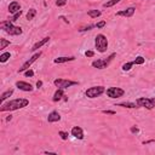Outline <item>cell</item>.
<instances>
[{"label": "cell", "instance_id": "obj_1", "mask_svg": "<svg viewBox=\"0 0 155 155\" xmlns=\"http://www.w3.org/2000/svg\"><path fill=\"white\" fill-rule=\"evenodd\" d=\"M29 104V101L25 98H17V99H12L7 103H4L0 108V111H13V110H18L22 108H25Z\"/></svg>", "mask_w": 155, "mask_h": 155}, {"label": "cell", "instance_id": "obj_2", "mask_svg": "<svg viewBox=\"0 0 155 155\" xmlns=\"http://www.w3.org/2000/svg\"><path fill=\"white\" fill-rule=\"evenodd\" d=\"M1 29H2L5 33L10 34V35H19V34H22V31H23L21 27L15 25L11 21H4V22H1Z\"/></svg>", "mask_w": 155, "mask_h": 155}, {"label": "cell", "instance_id": "obj_3", "mask_svg": "<svg viewBox=\"0 0 155 155\" xmlns=\"http://www.w3.org/2000/svg\"><path fill=\"white\" fill-rule=\"evenodd\" d=\"M108 39L104 34H97L96 35V39H94V45H96V48L98 52L103 53L108 50Z\"/></svg>", "mask_w": 155, "mask_h": 155}, {"label": "cell", "instance_id": "obj_4", "mask_svg": "<svg viewBox=\"0 0 155 155\" xmlns=\"http://www.w3.org/2000/svg\"><path fill=\"white\" fill-rule=\"evenodd\" d=\"M115 56H116V53L115 52H113V53H110L107 58H104V59H96V61H93L92 62V67L93 68H97V69H104V68H107L110 63H111V61L115 58Z\"/></svg>", "mask_w": 155, "mask_h": 155}, {"label": "cell", "instance_id": "obj_5", "mask_svg": "<svg viewBox=\"0 0 155 155\" xmlns=\"http://www.w3.org/2000/svg\"><path fill=\"white\" fill-rule=\"evenodd\" d=\"M104 92H105L104 86H92V87H88L85 91V96L87 98H97L101 94H103Z\"/></svg>", "mask_w": 155, "mask_h": 155}, {"label": "cell", "instance_id": "obj_6", "mask_svg": "<svg viewBox=\"0 0 155 155\" xmlns=\"http://www.w3.org/2000/svg\"><path fill=\"white\" fill-rule=\"evenodd\" d=\"M137 105L138 107H144L149 110H151L154 107H155V97H151V98H145V97H140L136 101Z\"/></svg>", "mask_w": 155, "mask_h": 155}, {"label": "cell", "instance_id": "obj_7", "mask_svg": "<svg viewBox=\"0 0 155 155\" xmlns=\"http://www.w3.org/2000/svg\"><path fill=\"white\" fill-rule=\"evenodd\" d=\"M54 86L58 87V88H68L70 86H74V85H78V81H73V80H68V79H56L53 81Z\"/></svg>", "mask_w": 155, "mask_h": 155}, {"label": "cell", "instance_id": "obj_8", "mask_svg": "<svg viewBox=\"0 0 155 155\" xmlns=\"http://www.w3.org/2000/svg\"><path fill=\"white\" fill-rule=\"evenodd\" d=\"M40 56H41V52H40V51H39L38 53L33 54V56H31V57H30V58H29L27 62H24V63L22 64V67L18 69V73H23V71L28 70V69L30 68V65H31V64H33V63H34V62H35V61H36V59H38Z\"/></svg>", "mask_w": 155, "mask_h": 155}, {"label": "cell", "instance_id": "obj_9", "mask_svg": "<svg viewBox=\"0 0 155 155\" xmlns=\"http://www.w3.org/2000/svg\"><path fill=\"white\" fill-rule=\"evenodd\" d=\"M125 94V91L120 87H109L107 88V96L109 98H120Z\"/></svg>", "mask_w": 155, "mask_h": 155}, {"label": "cell", "instance_id": "obj_10", "mask_svg": "<svg viewBox=\"0 0 155 155\" xmlns=\"http://www.w3.org/2000/svg\"><path fill=\"white\" fill-rule=\"evenodd\" d=\"M134 11H136V8L133 6H131V7H127L125 10H121V11L116 12V16H119V17H132L134 15Z\"/></svg>", "mask_w": 155, "mask_h": 155}, {"label": "cell", "instance_id": "obj_11", "mask_svg": "<svg viewBox=\"0 0 155 155\" xmlns=\"http://www.w3.org/2000/svg\"><path fill=\"white\" fill-rule=\"evenodd\" d=\"M16 87L19 88L21 91H24V92H30L34 88L29 82H25V81H17L16 82Z\"/></svg>", "mask_w": 155, "mask_h": 155}, {"label": "cell", "instance_id": "obj_12", "mask_svg": "<svg viewBox=\"0 0 155 155\" xmlns=\"http://www.w3.org/2000/svg\"><path fill=\"white\" fill-rule=\"evenodd\" d=\"M71 136H74L75 138H78V139H84V131H82V128L81 127H79V126H74L73 128H71Z\"/></svg>", "mask_w": 155, "mask_h": 155}, {"label": "cell", "instance_id": "obj_13", "mask_svg": "<svg viewBox=\"0 0 155 155\" xmlns=\"http://www.w3.org/2000/svg\"><path fill=\"white\" fill-rule=\"evenodd\" d=\"M19 11H21V5H19L18 1H12V2H10V5H8V12H10V13L15 15V13H17V12H19Z\"/></svg>", "mask_w": 155, "mask_h": 155}, {"label": "cell", "instance_id": "obj_14", "mask_svg": "<svg viewBox=\"0 0 155 155\" xmlns=\"http://www.w3.org/2000/svg\"><path fill=\"white\" fill-rule=\"evenodd\" d=\"M50 41V36H46V38H44V39H41V40H39L38 42H35L34 45H33V47L30 48L31 51H36V50H39L40 47H42L45 44H47Z\"/></svg>", "mask_w": 155, "mask_h": 155}, {"label": "cell", "instance_id": "obj_15", "mask_svg": "<svg viewBox=\"0 0 155 155\" xmlns=\"http://www.w3.org/2000/svg\"><path fill=\"white\" fill-rule=\"evenodd\" d=\"M59 120H61V115H59V113L56 111V110L51 111V113L48 114V116H47V121H48V122H57V121H59Z\"/></svg>", "mask_w": 155, "mask_h": 155}, {"label": "cell", "instance_id": "obj_16", "mask_svg": "<svg viewBox=\"0 0 155 155\" xmlns=\"http://www.w3.org/2000/svg\"><path fill=\"white\" fill-rule=\"evenodd\" d=\"M62 97H64V91H63V88H58V90L54 92L52 101H53V102H58V101L62 99Z\"/></svg>", "mask_w": 155, "mask_h": 155}, {"label": "cell", "instance_id": "obj_17", "mask_svg": "<svg viewBox=\"0 0 155 155\" xmlns=\"http://www.w3.org/2000/svg\"><path fill=\"white\" fill-rule=\"evenodd\" d=\"M71 61H75V57L74 56H70V57H58L53 62L59 64V63H65V62H71Z\"/></svg>", "mask_w": 155, "mask_h": 155}, {"label": "cell", "instance_id": "obj_18", "mask_svg": "<svg viewBox=\"0 0 155 155\" xmlns=\"http://www.w3.org/2000/svg\"><path fill=\"white\" fill-rule=\"evenodd\" d=\"M117 107H122V108H138L137 103H133V102H122V103H119Z\"/></svg>", "mask_w": 155, "mask_h": 155}, {"label": "cell", "instance_id": "obj_19", "mask_svg": "<svg viewBox=\"0 0 155 155\" xmlns=\"http://www.w3.org/2000/svg\"><path fill=\"white\" fill-rule=\"evenodd\" d=\"M87 15H88L91 18H97V17H99V16L102 15V12H101L99 10H88V11H87Z\"/></svg>", "mask_w": 155, "mask_h": 155}, {"label": "cell", "instance_id": "obj_20", "mask_svg": "<svg viewBox=\"0 0 155 155\" xmlns=\"http://www.w3.org/2000/svg\"><path fill=\"white\" fill-rule=\"evenodd\" d=\"M35 16H36V10H35V8H30V10L27 12V15H25V17H27L28 21H31Z\"/></svg>", "mask_w": 155, "mask_h": 155}, {"label": "cell", "instance_id": "obj_21", "mask_svg": "<svg viewBox=\"0 0 155 155\" xmlns=\"http://www.w3.org/2000/svg\"><path fill=\"white\" fill-rule=\"evenodd\" d=\"M11 57V54H10V52H4V53H1L0 54V62L1 63H5V62H7L8 61V58Z\"/></svg>", "mask_w": 155, "mask_h": 155}, {"label": "cell", "instance_id": "obj_22", "mask_svg": "<svg viewBox=\"0 0 155 155\" xmlns=\"http://www.w3.org/2000/svg\"><path fill=\"white\" fill-rule=\"evenodd\" d=\"M7 46H10V41L6 39H0V50L6 48Z\"/></svg>", "mask_w": 155, "mask_h": 155}, {"label": "cell", "instance_id": "obj_23", "mask_svg": "<svg viewBox=\"0 0 155 155\" xmlns=\"http://www.w3.org/2000/svg\"><path fill=\"white\" fill-rule=\"evenodd\" d=\"M12 93H13V90H7V91H5V92L1 94V101L4 102V101H5V99H7Z\"/></svg>", "mask_w": 155, "mask_h": 155}, {"label": "cell", "instance_id": "obj_24", "mask_svg": "<svg viewBox=\"0 0 155 155\" xmlns=\"http://www.w3.org/2000/svg\"><path fill=\"white\" fill-rule=\"evenodd\" d=\"M117 2H120V0H109V1H107V2L103 4V7H111V6L116 5Z\"/></svg>", "mask_w": 155, "mask_h": 155}, {"label": "cell", "instance_id": "obj_25", "mask_svg": "<svg viewBox=\"0 0 155 155\" xmlns=\"http://www.w3.org/2000/svg\"><path fill=\"white\" fill-rule=\"evenodd\" d=\"M132 62H133V64H143V63L145 62V58L142 57V56H138V57H136V59H133Z\"/></svg>", "mask_w": 155, "mask_h": 155}, {"label": "cell", "instance_id": "obj_26", "mask_svg": "<svg viewBox=\"0 0 155 155\" xmlns=\"http://www.w3.org/2000/svg\"><path fill=\"white\" fill-rule=\"evenodd\" d=\"M133 65H134L133 62H127V63H125V64L122 65V70H124V71H128V70H131V68H132Z\"/></svg>", "mask_w": 155, "mask_h": 155}, {"label": "cell", "instance_id": "obj_27", "mask_svg": "<svg viewBox=\"0 0 155 155\" xmlns=\"http://www.w3.org/2000/svg\"><path fill=\"white\" fill-rule=\"evenodd\" d=\"M93 28H96V24H88V25L81 27V28L79 29V31H87V30H91V29H93Z\"/></svg>", "mask_w": 155, "mask_h": 155}, {"label": "cell", "instance_id": "obj_28", "mask_svg": "<svg viewBox=\"0 0 155 155\" xmlns=\"http://www.w3.org/2000/svg\"><path fill=\"white\" fill-rule=\"evenodd\" d=\"M58 134L61 136V138H62L63 140L68 139V132H65V131H59V132H58Z\"/></svg>", "mask_w": 155, "mask_h": 155}, {"label": "cell", "instance_id": "obj_29", "mask_svg": "<svg viewBox=\"0 0 155 155\" xmlns=\"http://www.w3.org/2000/svg\"><path fill=\"white\" fill-rule=\"evenodd\" d=\"M21 15H22V11H19V12L15 13V15H13V17H12L10 21H11V22H15V21H17V19L19 18V16H21Z\"/></svg>", "mask_w": 155, "mask_h": 155}, {"label": "cell", "instance_id": "obj_30", "mask_svg": "<svg viewBox=\"0 0 155 155\" xmlns=\"http://www.w3.org/2000/svg\"><path fill=\"white\" fill-rule=\"evenodd\" d=\"M67 4V0H57L56 1V5L59 7V6H64Z\"/></svg>", "mask_w": 155, "mask_h": 155}, {"label": "cell", "instance_id": "obj_31", "mask_svg": "<svg viewBox=\"0 0 155 155\" xmlns=\"http://www.w3.org/2000/svg\"><path fill=\"white\" fill-rule=\"evenodd\" d=\"M24 75H25V76H33V75H34V71H33L31 69H28V70L24 71Z\"/></svg>", "mask_w": 155, "mask_h": 155}, {"label": "cell", "instance_id": "obj_32", "mask_svg": "<svg viewBox=\"0 0 155 155\" xmlns=\"http://www.w3.org/2000/svg\"><path fill=\"white\" fill-rule=\"evenodd\" d=\"M104 25H105V21H101V22H98L96 24V28H103Z\"/></svg>", "mask_w": 155, "mask_h": 155}, {"label": "cell", "instance_id": "obj_33", "mask_svg": "<svg viewBox=\"0 0 155 155\" xmlns=\"http://www.w3.org/2000/svg\"><path fill=\"white\" fill-rule=\"evenodd\" d=\"M85 56H86V57H93V56H94V52H93V51H86V52H85Z\"/></svg>", "mask_w": 155, "mask_h": 155}, {"label": "cell", "instance_id": "obj_34", "mask_svg": "<svg viewBox=\"0 0 155 155\" xmlns=\"http://www.w3.org/2000/svg\"><path fill=\"white\" fill-rule=\"evenodd\" d=\"M104 114H110V115H115V111L114 110H103Z\"/></svg>", "mask_w": 155, "mask_h": 155}, {"label": "cell", "instance_id": "obj_35", "mask_svg": "<svg viewBox=\"0 0 155 155\" xmlns=\"http://www.w3.org/2000/svg\"><path fill=\"white\" fill-rule=\"evenodd\" d=\"M131 132H132V133H137V132H138V128L134 127V126H132V127H131Z\"/></svg>", "mask_w": 155, "mask_h": 155}, {"label": "cell", "instance_id": "obj_36", "mask_svg": "<svg viewBox=\"0 0 155 155\" xmlns=\"http://www.w3.org/2000/svg\"><path fill=\"white\" fill-rule=\"evenodd\" d=\"M41 86H42V81H41V80H39V81L36 82V87H38V88H40Z\"/></svg>", "mask_w": 155, "mask_h": 155}, {"label": "cell", "instance_id": "obj_37", "mask_svg": "<svg viewBox=\"0 0 155 155\" xmlns=\"http://www.w3.org/2000/svg\"><path fill=\"white\" fill-rule=\"evenodd\" d=\"M11 119H12V116H11V115H10V116H8V117H6V121H10V120H11Z\"/></svg>", "mask_w": 155, "mask_h": 155}]
</instances>
